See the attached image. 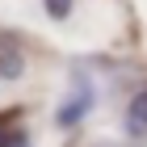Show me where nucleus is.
I'll list each match as a JSON object with an SVG mask.
<instances>
[{"instance_id":"obj_1","label":"nucleus","mask_w":147,"mask_h":147,"mask_svg":"<svg viewBox=\"0 0 147 147\" xmlns=\"http://www.w3.org/2000/svg\"><path fill=\"white\" fill-rule=\"evenodd\" d=\"M126 130L130 135H147V92H139L130 109H126Z\"/></svg>"},{"instance_id":"obj_2","label":"nucleus","mask_w":147,"mask_h":147,"mask_svg":"<svg viewBox=\"0 0 147 147\" xmlns=\"http://www.w3.org/2000/svg\"><path fill=\"white\" fill-rule=\"evenodd\" d=\"M21 71H25L21 51H17V46H0V76H4V80H17Z\"/></svg>"},{"instance_id":"obj_3","label":"nucleus","mask_w":147,"mask_h":147,"mask_svg":"<svg viewBox=\"0 0 147 147\" xmlns=\"http://www.w3.org/2000/svg\"><path fill=\"white\" fill-rule=\"evenodd\" d=\"M84 113H88V97H76L71 105H63V109H59V126H76Z\"/></svg>"},{"instance_id":"obj_4","label":"nucleus","mask_w":147,"mask_h":147,"mask_svg":"<svg viewBox=\"0 0 147 147\" xmlns=\"http://www.w3.org/2000/svg\"><path fill=\"white\" fill-rule=\"evenodd\" d=\"M46 13L55 17V21H63V17H71V0H42Z\"/></svg>"},{"instance_id":"obj_5","label":"nucleus","mask_w":147,"mask_h":147,"mask_svg":"<svg viewBox=\"0 0 147 147\" xmlns=\"http://www.w3.org/2000/svg\"><path fill=\"white\" fill-rule=\"evenodd\" d=\"M0 147H30L25 130H9V135H0Z\"/></svg>"}]
</instances>
